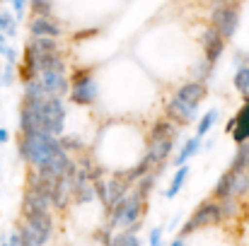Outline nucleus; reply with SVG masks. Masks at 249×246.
I'll return each instance as SVG.
<instances>
[{"label":"nucleus","instance_id":"473e14b6","mask_svg":"<svg viewBox=\"0 0 249 246\" xmlns=\"http://www.w3.org/2000/svg\"><path fill=\"white\" fill-rule=\"evenodd\" d=\"M0 82H2V78H0Z\"/></svg>","mask_w":249,"mask_h":246},{"label":"nucleus","instance_id":"2f4dec72","mask_svg":"<svg viewBox=\"0 0 249 246\" xmlns=\"http://www.w3.org/2000/svg\"><path fill=\"white\" fill-rule=\"evenodd\" d=\"M0 246H10V244H0Z\"/></svg>","mask_w":249,"mask_h":246},{"label":"nucleus","instance_id":"f03ea898","mask_svg":"<svg viewBox=\"0 0 249 246\" xmlns=\"http://www.w3.org/2000/svg\"><path fill=\"white\" fill-rule=\"evenodd\" d=\"M29 101V99H27ZM39 104V121H41V131L51 133V135H61L63 133V121H66V109L63 101L58 97H49L46 101H36Z\"/></svg>","mask_w":249,"mask_h":246},{"label":"nucleus","instance_id":"dca6fc26","mask_svg":"<svg viewBox=\"0 0 249 246\" xmlns=\"http://www.w3.org/2000/svg\"><path fill=\"white\" fill-rule=\"evenodd\" d=\"M75 198L78 200H83V203H89L92 200V196H94V191H92V186L87 183V179H85V171L80 174H75Z\"/></svg>","mask_w":249,"mask_h":246},{"label":"nucleus","instance_id":"f8f14e48","mask_svg":"<svg viewBox=\"0 0 249 246\" xmlns=\"http://www.w3.org/2000/svg\"><path fill=\"white\" fill-rule=\"evenodd\" d=\"M172 145H174V135H158V138H150V150H148V157L153 162H165L167 155L172 152Z\"/></svg>","mask_w":249,"mask_h":246},{"label":"nucleus","instance_id":"7c9ffc66","mask_svg":"<svg viewBox=\"0 0 249 246\" xmlns=\"http://www.w3.org/2000/svg\"><path fill=\"white\" fill-rule=\"evenodd\" d=\"M228 2H237V0H228Z\"/></svg>","mask_w":249,"mask_h":246},{"label":"nucleus","instance_id":"ddd939ff","mask_svg":"<svg viewBox=\"0 0 249 246\" xmlns=\"http://www.w3.org/2000/svg\"><path fill=\"white\" fill-rule=\"evenodd\" d=\"M232 138L235 143H247L249 140V99L245 101V106L240 109V114L235 116V128H232Z\"/></svg>","mask_w":249,"mask_h":246},{"label":"nucleus","instance_id":"7ed1b4c3","mask_svg":"<svg viewBox=\"0 0 249 246\" xmlns=\"http://www.w3.org/2000/svg\"><path fill=\"white\" fill-rule=\"evenodd\" d=\"M223 217H225V215H223V203L206 200V203H203L194 215H191V220L186 222V227H184V232H181V234H189V232L201 230V227H213V225H218Z\"/></svg>","mask_w":249,"mask_h":246},{"label":"nucleus","instance_id":"9b49d317","mask_svg":"<svg viewBox=\"0 0 249 246\" xmlns=\"http://www.w3.org/2000/svg\"><path fill=\"white\" fill-rule=\"evenodd\" d=\"M29 29H32L34 36H53V39L61 36V27H58V22H53L49 15H36V17L32 19Z\"/></svg>","mask_w":249,"mask_h":246},{"label":"nucleus","instance_id":"f3484780","mask_svg":"<svg viewBox=\"0 0 249 246\" xmlns=\"http://www.w3.org/2000/svg\"><path fill=\"white\" fill-rule=\"evenodd\" d=\"M198 148H201V138L196 135V138H191L181 150H179V157H177V164H186V160L191 157V155H196L198 152Z\"/></svg>","mask_w":249,"mask_h":246},{"label":"nucleus","instance_id":"9d476101","mask_svg":"<svg viewBox=\"0 0 249 246\" xmlns=\"http://www.w3.org/2000/svg\"><path fill=\"white\" fill-rule=\"evenodd\" d=\"M49 203H51V198L46 193H41L34 186L27 188V193H24V213H49Z\"/></svg>","mask_w":249,"mask_h":246},{"label":"nucleus","instance_id":"5701e85b","mask_svg":"<svg viewBox=\"0 0 249 246\" xmlns=\"http://www.w3.org/2000/svg\"><path fill=\"white\" fill-rule=\"evenodd\" d=\"M211 66H213L211 61H203V63H198V66H196V70H194V73H196L198 82H203L208 75H211Z\"/></svg>","mask_w":249,"mask_h":246},{"label":"nucleus","instance_id":"412c9836","mask_svg":"<svg viewBox=\"0 0 249 246\" xmlns=\"http://www.w3.org/2000/svg\"><path fill=\"white\" fill-rule=\"evenodd\" d=\"M235 87H237V92H242V94L249 92V68H240V70L235 73Z\"/></svg>","mask_w":249,"mask_h":246},{"label":"nucleus","instance_id":"b1692460","mask_svg":"<svg viewBox=\"0 0 249 246\" xmlns=\"http://www.w3.org/2000/svg\"><path fill=\"white\" fill-rule=\"evenodd\" d=\"M32 7H34V12L46 15V10H49V0H32Z\"/></svg>","mask_w":249,"mask_h":246},{"label":"nucleus","instance_id":"423d86ee","mask_svg":"<svg viewBox=\"0 0 249 246\" xmlns=\"http://www.w3.org/2000/svg\"><path fill=\"white\" fill-rule=\"evenodd\" d=\"M71 97L75 104H92L97 99V82L92 80L89 73H78L75 82L71 87Z\"/></svg>","mask_w":249,"mask_h":246},{"label":"nucleus","instance_id":"f257e3e1","mask_svg":"<svg viewBox=\"0 0 249 246\" xmlns=\"http://www.w3.org/2000/svg\"><path fill=\"white\" fill-rule=\"evenodd\" d=\"M63 143H58V135H51L46 131H34V133H22L19 140V155L34 166H41L46 160H51Z\"/></svg>","mask_w":249,"mask_h":246},{"label":"nucleus","instance_id":"4be33fe9","mask_svg":"<svg viewBox=\"0 0 249 246\" xmlns=\"http://www.w3.org/2000/svg\"><path fill=\"white\" fill-rule=\"evenodd\" d=\"M15 19L17 17H12V15H7V12H0V32L2 34H7V36H12L15 34Z\"/></svg>","mask_w":249,"mask_h":246},{"label":"nucleus","instance_id":"1a4fd4ad","mask_svg":"<svg viewBox=\"0 0 249 246\" xmlns=\"http://www.w3.org/2000/svg\"><path fill=\"white\" fill-rule=\"evenodd\" d=\"M39 82L46 87L49 94L53 97H61L68 92V80H66V70H46L39 75Z\"/></svg>","mask_w":249,"mask_h":246},{"label":"nucleus","instance_id":"4468645a","mask_svg":"<svg viewBox=\"0 0 249 246\" xmlns=\"http://www.w3.org/2000/svg\"><path fill=\"white\" fill-rule=\"evenodd\" d=\"M235 181H237V171H235V169H230L228 174H223V176H220V181H218V186H215L213 196H215V198H220V200H225V198L235 196Z\"/></svg>","mask_w":249,"mask_h":246},{"label":"nucleus","instance_id":"c85d7f7f","mask_svg":"<svg viewBox=\"0 0 249 246\" xmlns=\"http://www.w3.org/2000/svg\"><path fill=\"white\" fill-rule=\"evenodd\" d=\"M2 41H5V34H2V32H0V44H2Z\"/></svg>","mask_w":249,"mask_h":246},{"label":"nucleus","instance_id":"cd10ccee","mask_svg":"<svg viewBox=\"0 0 249 246\" xmlns=\"http://www.w3.org/2000/svg\"><path fill=\"white\" fill-rule=\"evenodd\" d=\"M7 138H10V135H7V131H0V143H5Z\"/></svg>","mask_w":249,"mask_h":246},{"label":"nucleus","instance_id":"393cba45","mask_svg":"<svg viewBox=\"0 0 249 246\" xmlns=\"http://www.w3.org/2000/svg\"><path fill=\"white\" fill-rule=\"evenodd\" d=\"M150 246H162V230H153L150 232Z\"/></svg>","mask_w":249,"mask_h":246},{"label":"nucleus","instance_id":"0eeeda50","mask_svg":"<svg viewBox=\"0 0 249 246\" xmlns=\"http://www.w3.org/2000/svg\"><path fill=\"white\" fill-rule=\"evenodd\" d=\"M201 44H203V51H206V61L215 63L220 56H223V49H225V36L215 29V27H208L201 36Z\"/></svg>","mask_w":249,"mask_h":246},{"label":"nucleus","instance_id":"6e6552de","mask_svg":"<svg viewBox=\"0 0 249 246\" xmlns=\"http://www.w3.org/2000/svg\"><path fill=\"white\" fill-rule=\"evenodd\" d=\"M167 114H169V118H174L177 123H189V121H194V116H196V104H191V101H186V99H181V97H174V99L167 104Z\"/></svg>","mask_w":249,"mask_h":246},{"label":"nucleus","instance_id":"2eb2a0df","mask_svg":"<svg viewBox=\"0 0 249 246\" xmlns=\"http://www.w3.org/2000/svg\"><path fill=\"white\" fill-rule=\"evenodd\" d=\"M177 97H181V99L198 106V101H203V97H206V87H203V82H189V84L179 87Z\"/></svg>","mask_w":249,"mask_h":246},{"label":"nucleus","instance_id":"20e7f679","mask_svg":"<svg viewBox=\"0 0 249 246\" xmlns=\"http://www.w3.org/2000/svg\"><path fill=\"white\" fill-rule=\"evenodd\" d=\"M141 198H143L141 193H133V196L124 198L121 203H116L109 227H131V225H136L138 215H141Z\"/></svg>","mask_w":249,"mask_h":246},{"label":"nucleus","instance_id":"6ab92c4d","mask_svg":"<svg viewBox=\"0 0 249 246\" xmlns=\"http://www.w3.org/2000/svg\"><path fill=\"white\" fill-rule=\"evenodd\" d=\"M186 174H189V166L179 164V171L174 174V179H172V186H169V191H167V196H169V198H174V196L179 193V188L184 186V179H186Z\"/></svg>","mask_w":249,"mask_h":246},{"label":"nucleus","instance_id":"bb28decb","mask_svg":"<svg viewBox=\"0 0 249 246\" xmlns=\"http://www.w3.org/2000/svg\"><path fill=\"white\" fill-rule=\"evenodd\" d=\"M10 246H22V234H19V232H15V234L10 237Z\"/></svg>","mask_w":249,"mask_h":246},{"label":"nucleus","instance_id":"c756f323","mask_svg":"<svg viewBox=\"0 0 249 246\" xmlns=\"http://www.w3.org/2000/svg\"><path fill=\"white\" fill-rule=\"evenodd\" d=\"M172 246H184V244H181V242H179V239H177V242H174V244H172Z\"/></svg>","mask_w":249,"mask_h":246},{"label":"nucleus","instance_id":"aec40b11","mask_svg":"<svg viewBox=\"0 0 249 246\" xmlns=\"http://www.w3.org/2000/svg\"><path fill=\"white\" fill-rule=\"evenodd\" d=\"M215 121H218V111H215V109H211V111L198 121V133H196V135H198V138H203V135L213 128V123H215Z\"/></svg>","mask_w":249,"mask_h":246},{"label":"nucleus","instance_id":"a878e982","mask_svg":"<svg viewBox=\"0 0 249 246\" xmlns=\"http://www.w3.org/2000/svg\"><path fill=\"white\" fill-rule=\"evenodd\" d=\"M12 5H15V17L22 19V17H24V5H27V0H12Z\"/></svg>","mask_w":249,"mask_h":246},{"label":"nucleus","instance_id":"a211bd4d","mask_svg":"<svg viewBox=\"0 0 249 246\" xmlns=\"http://www.w3.org/2000/svg\"><path fill=\"white\" fill-rule=\"evenodd\" d=\"M111 246H141V242H138V237H136V230L131 227L128 232L116 234V237L111 239Z\"/></svg>","mask_w":249,"mask_h":246},{"label":"nucleus","instance_id":"39448f33","mask_svg":"<svg viewBox=\"0 0 249 246\" xmlns=\"http://www.w3.org/2000/svg\"><path fill=\"white\" fill-rule=\"evenodd\" d=\"M211 22H213V27H215L225 39H230V36L237 32L240 12H237V7H232V5H218V7L213 10V15H211Z\"/></svg>","mask_w":249,"mask_h":246}]
</instances>
